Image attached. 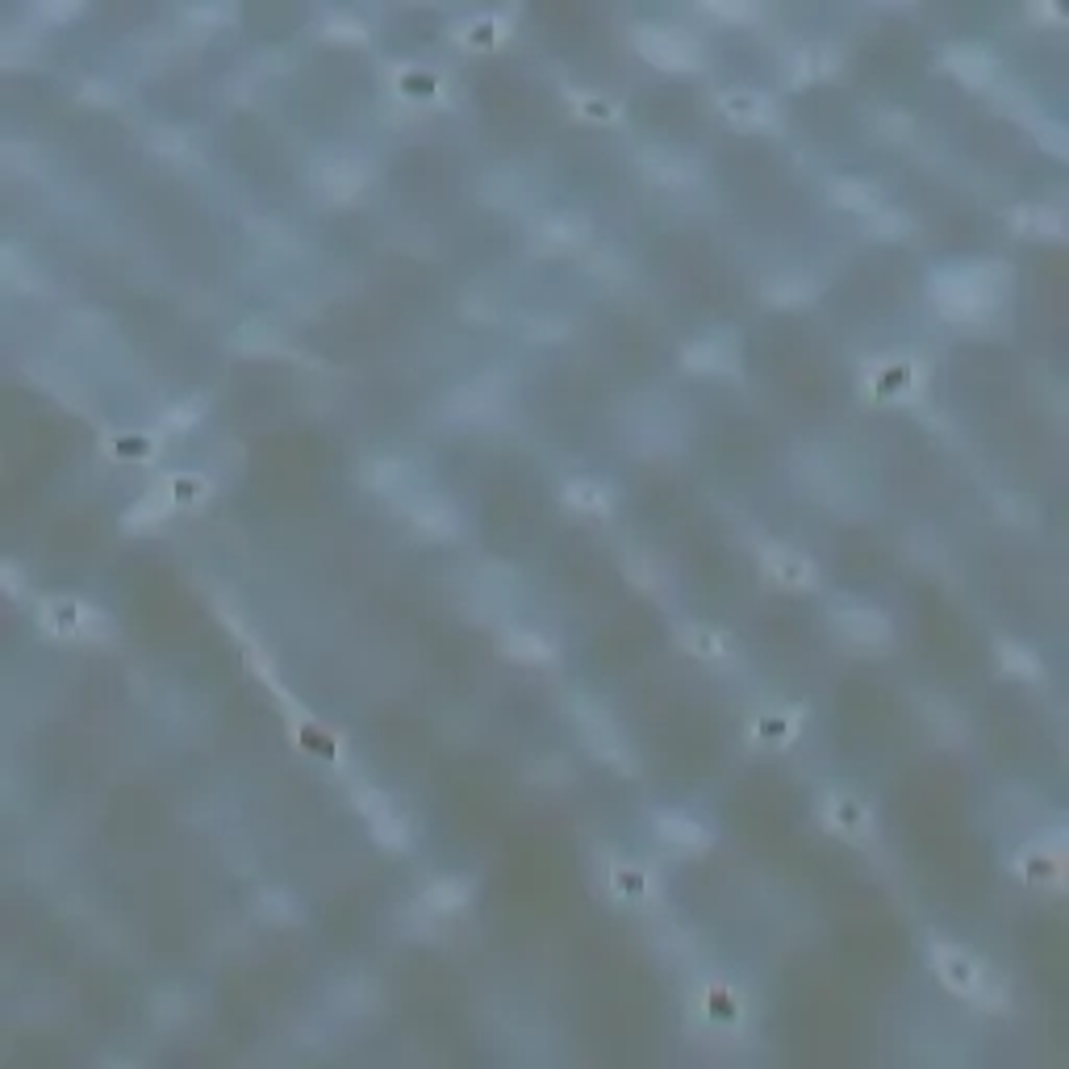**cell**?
<instances>
[{"label": "cell", "instance_id": "cell-1", "mask_svg": "<svg viewBox=\"0 0 1069 1069\" xmlns=\"http://www.w3.org/2000/svg\"><path fill=\"white\" fill-rule=\"evenodd\" d=\"M1007 284V272H999L994 264H973V268H944L940 276H932V297L936 310L953 322H982L994 314L999 305V293Z\"/></svg>", "mask_w": 1069, "mask_h": 1069}, {"label": "cell", "instance_id": "cell-2", "mask_svg": "<svg viewBox=\"0 0 1069 1069\" xmlns=\"http://www.w3.org/2000/svg\"><path fill=\"white\" fill-rule=\"evenodd\" d=\"M635 51L664 71H690L698 63V46L669 26H635Z\"/></svg>", "mask_w": 1069, "mask_h": 1069}, {"label": "cell", "instance_id": "cell-3", "mask_svg": "<svg viewBox=\"0 0 1069 1069\" xmlns=\"http://www.w3.org/2000/svg\"><path fill=\"white\" fill-rule=\"evenodd\" d=\"M364 184H368V172H364V163H355V159H326L314 168V193L330 205H347L364 193Z\"/></svg>", "mask_w": 1069, "mask_h": 1069}, {"label": "cell", "instance_id": "cell-4", "mask_svg": "<svg viewBox=\"0 0 1069 1069\" xmlns=\"http://www.w3.org/2000/svg\"><path fill=\"white\" fill-rule=\"evenodd\" d=\"M831 623H836V631H840L844 639H852V644H865V648H882L886 639H890L886 614H882V610H873V606L844 602V606L831 610Z\"/></svg>", "mask_w": 1069, "mask_h": 1069}, {"label": "cell", "instance_id": "cell-5", "mask_svg": "<svg viewBox=\"0 0 1069 1069\" xmlns=\"http://www.w3.org/2000/svg\"><path fill=\"white\" fill-rule=\"evenodd\" d=\"M932 961H936V973H940V982L948 990H957V994H978L982 990V965L973 961L965 948L957 944H936L932 948Z\"/></svg>", "mask_w": 1069, "mask_h": 1069}, {"label": "cell", "instance_id": "cell-6", "mask_svg": "<svg viewBox=\"0 0 1069 1069\" xmlns=\"http://www.w3.org/2000/svg\"><path fill=\"white\" fill-rule=\"evenodd\" d=\"M944 63H948V71H953V76H957L961 84H969V88H986V84H994V59L982 51V46H953V51L944 55Z\"/></svg>", "mask_w": 1069, "mask_h": 1069}, {"label": "cell", "instance_id": "cell-7", "mask_svg": "<svg viewBox=\"0 0 1069 1069\" xmlns=\"http://www.w3.org/2000/svg\"><path fill=\"white\" fill-rule=\"evenodd\" d=\"M585 234H589L585 218H577V213H556V218H548L539 226L535 247L539 251H568V247L585 243Z\"/></svg>", "mask_w": 1069, "mask_h": 1069}, {"label": "cell", "instance_id": "cell-8", "mask_svg": "<svg viewBox=\"0 0 1069 1069\" xmlns=\"http://www.w3.org/2000/svg\"><path fill=\"white\" fill-rule=\"evenodd\" d=\"M765 568H769L773 581L790 585V589H802V585L815 581V564L806 560L802 552H794V548H769L765 552Z\"/></svg>", "mask_w": 1069, "mask_h": 1069}, {"label": "cell", "instance_id": "cell-9", "mask_svg": "<svg viewBox=\"0 0 1069 1069\" xmlns=\"http://www.w3.org/2000/svg\"><path fill=\"white\" fill-rule=\"evenodd\" d=\"M644 168L656 184H669V188H690L698 180V172L673 151H644Z\"/></svg>", "mask_w": 1069, "mask_h": 1069}, {"label": "cell", "instance_id": "cell-10", "mask_svg": "<svg viewBox=\"0 0 1069 1069\" xmlns=\"http://www.w3.org/2000/svg\"><path fill=\"white\" fill-rule=\"evenodd\" d=\"M719 109L731 117V122H744V126H769L773 122V109L765 97H756V92H727L719 101Z\"/></svg>", "mask_w": 1069, "mask_h": 1069}, {"label": "cell", "instance_id": "cell-11", "mask_svg": "<svg viewBox=\"0 0 1069 1069\" xmlns=\"http://www.w3.org/2000/svg\"><path fill=\"white\" fill-rule=\"evenodd\" d=\"M656 827H660V840H664V844H673V848H690V852H698V848H706V844H710L706 827H702V823H694V819H681V815H660V819H656Z\"/></svg>", "mask_w": 1069, "mask_h": 1069}, {"label": "cell", "instance_id": "cell-12", "mask_svg": "<svg viewBox=\"0 0 1069 1069\" xmlns=\"http://www.w3.org/2000/svg\"><path fill=\"white\" fill-rule=\"evenodd\" d=\"M410 518H414V527H422L426 535H439V539H447L451 531H456V510H451L447 502H439V497H422V502H414Z\"/></svg>", "mask_w": 1069, "mask_h": 1069}, {"label": "cell", "instance_id": "cell-13", "mask_svg": "<svg viewBox=\"0 0 1069 1069\" xmlns=\"http://www.w3.org/2000/svg\"><path fill=\"white\" fill-rule=\"evenodd\" d=\"M42 623L51 627V631H59V635H76V631H84V627H97V614H88V610L76 606V602H46Z\"/></svg>", "mask_w": 1069, "mask_h": 1069}, {"label": "cell", "instance_id": "cell-14", "mask_svg": "<svg viewBox=\"0 0 1069 1069\" xmlns=\"http://www.w3.org/2000/svg\"><path fill=\"white\" fill-rule=\"evenodd\" d=\"M831 201H836V205H844V209L873 213V209H877V184H869V180H852V176H840V180H831Z\"/></svg>", "mask_w": 1069, "mask_h": 1069}, {"label": "cell", "instance_id": "cell-15", "mask_svg": "<svg viewBox=\"0 0 1069 1069\" xmlns=\"http://www.w3.org/2000/svg\"><path fill=\"white\" fill-rule=\"evenodd\" d=\"M1015 226L1040 234V239H1061V230H1065L1061 213L1049 209V205H1024V209H1015Z\"/></svg>", "mask_w": 1069, "mask_h": 1069}, {"label": "cell", "instance_id": "cell-16", "mask_svg": "<svg viewBox=\"0 0 1069 1069\" xmlns=\"http://www.w3.org/2000/svg\"><path fill=\"white\" fill-rule=\"evenodd\" d=\"M364 485L376 489V493H401V489L410 485V468L401 464V460H376L364 472Z\"/></svg>", "mask_w": 1069, "mask_h": 1069}, {"label": "cell", "instance_id": "cell-17", "mask_svg": "<svg viewBox=\"0 0 1069 1069\" xmlns=\"http://www.w3.org/2000/svg\"><path fill=\"white\" fill-rule=\"evenodd\" d=\"M168 514H172V497L163 493V489H155V493H147V497H142V502L122 518V527H126V531H142V527H155V522H159V518H168Z\"/></svg>", "mask_w": 1069, "mask_h": 1069}, {"label": "cell", "instance_id": "cell-18", "mask_svg": "<svg viewBox=\"0 0 1069 1069\" xmlns=\"http://www.w3.org/2000/svg\"><path fill=\"white\" fill-rule=\"evenodd\" d=\"M731 364V347L719 343V339H710V343H698L685 351V368L690 372H723Z\"/></svg>", "mask_w": 1069, "mask_h": 1069}, {"label": "cell", "instance_id": "cell-19", "mask_svg": "<svg viewBox=\"0 0 1069 1069\" xmlns=\"http://www.w3.org/2000/svg\"><path fill=\"white\" fill-rule=\"evenodd\" d=\"M506 656L514 660H552V648H548V639L535 635V631H510L506 635Z\"/></svg>", "mask_w": 1069, "mask_h": 1069}, {"label": "cell", "instance_id": "cell-20", "mask_svg": "<svg viewBox=\"0 0 1069 1069\" xmlns=\"http://www.w3.org/2000/svg\"><path fill=\"white\" fill-rule=\"evenodd\" d=\"M811 293H815V284L806 280V276H777V280L765 284V297L777 301V305H798V301H806Z\"/></svg>", "mask_w": 1069, "mask_h": 1069}, {"label": "cell", "instance_id": "cell-21", "mask_svg": "<svg viewBox=\"0 0 1069 1069\" xmlns=\"http://www.w3.org/2000/svg\"><path fill=\"white\" fill-rule=\"evenodd\" d=\"M999 664H1003L1007 673H1015V677H1040V656L1028 652V648H1019V644H1011V639H1003V644H999Z\"/></svg>", "mask_w": 1069, "mask_h": 1069}, {"label": "cell", "instance_id": "cell-22", "mask_svg": "<svg viewBox=\"0 0 1069 1069\" xmlns=\"http://www.w3.org/2000/svg\"><path fill=\"white\" fill-rule=\"evenodd\" d=\"M205 397H184L180 406H172L168 414H163V431H188V426H197L205 418Z\"/></svg>", "mask_w": 1069, "mask_h": 1069}, {"label": "cell", "instance_id": "cell-23", "mask_svg": "<svg viewBox=\"0 0 1069 1069\" xmlns=\"http://www.w3.org/2000/svg\"><path fill=\"white\" fill-rule=\"evenodd\" d=\"M422 902L431 911H456V907H464V902H468V886L464 882H435L431 890H426Z\"/></svg>", "mask_w": 1069, "mask_h": 1069}, {"label": "cell", "instance_id": "cell-24", "mask_svg": "<svg viewBox=\"0 0 1069 1069\" xmlns=\"http://www.w3.org/2000/svg\"><path fill=\"white\" fill-rule=\"evenodd\" d=\"M564 502L577 510H606V489L598 481H573L564 489Z\"/></svg>", "mask_w": 1069, "mask_h": 1069}, {"label": "cell", "instance_id": "cell-25", "mask_svg": "<svg viewBox=\"0 0 1069 1069\" xmlns=\"http://www.w3.org/2000/svg\"><path fill=\"white\" fill-rule=\"evenodd\" d=\"M151 147L159 155H172V159H193V142H188L184 130H155L151 134Z\"/></svg>", "mask_w": 1069, "mask_h": 1069}, {"label": "cell", "instance_id": "cell-26", "mask_svg": "<svg viewBox=\"0 0 1069 1069\" xmlns=\"http://www.w3.org/2000/svg\"><path fill=\"white\" fill-rule=\"evenodd\" d=\"M372 831H376V840L385 844V848H401V844H406V823H401L393 811L372 819Z\"/></svg>", "mask_w": 1069, "mask_h": 1069}, {"label": "cell", "instance_id": "cell-27", "mask_svg": "<svg viewBox=\"0 0 1069 1069\" xmlns=\"http://www.w3.org/2000/svg\"><path fill=\"white\" fill-rule=\"evenodd\" d=\"M355 806H360V811H364L368 819H380V815H389V811H393L389 798L380 794V790H355Z\"/></svg>", "mask_w": 1069, "mask_h": 1069}, {"label": "cell", "instance_id": "cell-28", "mask_svg": "<svg viewBox=\"0 0 1069 1069\" xmlns=\"http://www.w3.org/2000/svg\"><path fill=\"white\" fill-rule=\"evenodd\" d=\"M706 13H715V17H723V21H748L756 9L752 5H744V0H706Z\"/></svg>", "mask_w": 1069, "mask_h": 1069}, {"label": "cell", "instance_id": "cell-29", "mask_svg": "<svg viewBox=\"0 0 1069 1069\" xmlns=\"http://www.w3.org/2000/svg\"><path fill=\"white\" fill-rule=\"evenodd\" d=\"M368 30L364 21H343V17H330L326 21V38H339V42H360Z\"/></svg>", "mask_w": 1069, "mask_h": 1069}, {"label": "cell", "instance_id": "cell-30", "mask_svg": "<svg viewBox=\"0 0 1069 1069\" xmlns=\"http://www.w3.org/2000/svg\"><path fill=\"white\" fill-rule=\"evenodd\" d=\"M873 230H877V239H894V234L907 230V218H902V213H882V209H873Z\"/></svg>", "mask_w": 1069, "mask_h": 1069}, {"label": "cell", "instance_id": "cell-31", "mask_svg": "<svg viewBox=\"0 0 1069 1069\" xmlns=\"http://www.w3.org/2000/svg\"><path fill=\"white\" fill-rule=\"evenodd\" d=\"M193 21H230L234 17V5H201V9H188Z\"/></svg>", "mask_w": 1069, "mask_h": 1069}, {"label": "cell", "instance_id": "cell-32", "mask_svg": "<svg viewBox=\"0 0 1069 1069\" xmlns=\"http://www.w3.org/2000/svg\"><path fill=\"white\" fill-rule=\"evenodd\" d=\"M76 9H80L76 0H46V5H38V13H42V17H51V21H63V17H71Z\"/></svg>", "mask_w": 1069, "mask_h": 1069}, {"label": "cell", "instance_id": "cell-33", "mask_svg": "<svg viewBox=\"0 0 1069 1069\" xmlns=\"http://www.w3.org/2000/svg\"><path fill=\"white\" fill-rule=\"evenodd\" d=\"M280 902H284V898L272 894V898H264V907H259V911H264V915H276V919H293V907H280Z\"/></svg>", "mask_w": 1069, "mask_h": 1069}]
</instances>
